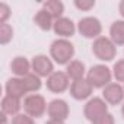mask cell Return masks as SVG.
<instances>
[{
    "instance_id": "1",
    "label": "cell",
    "mask_w": 124,
    "mask_h": 124,
    "mask_svg": "<svg viewBox=\"0 0 124 124\" xmlns=\"http://www.w3.org/2000/svg\"><path fill=\"white\" fill-rule=\"evenodd\" d=\"M50 55L57 64L67 66L75 55V47L69 39L58 38V39L53 41V44L50 47Z\"/></svg>"
},
{
    "instance_id": "2",
    "label": "cell",
    "mask_w": 124,
    "mask_h": 124,
    "mask_svg": "<svg viewBox=\"0 0 124 124\" xmlns=\"http://www.w3.org/2000/svg\"><path fill=\"white\" fill-rule=\"evenodd\" d=\"M86 79L95 89H104L105 86H108L111 83L112 72L105 64H95L88 70Z\"/></svg>"
},
{
    "instance_id": "3",
    "label": "cell",
    "mask_w": 124,
    "mask_h": 124,
    "mask_svg": "<svg viewBox=\"0 0 124 124\" xmlns=\"http://www.w3.org/2000/svg\"><path fill=\"white\" fill-rule=\"evenodd\" d=\"M92 51H93L95 57L101 61H111L115 58V54H117L115 44L107 37L96 38L92 44Z\"/></svg>"
},
{
    "instance_id": "4",
    "label": "cell",
    "mask_w": 124,
    "mask_h": 124,
    "mask_svg": "<svg viewBox=\"0 0 124 124\" xmlns=\"http://www.w3.org/2000/svg\"><path fill=\"white\" fill-rule=\"evenodd\" d=\"M47 107H48V104L45 102L44 96L42 95H38V93H29L23 99L25 114H28L32 118L42 117L45 114V111H47Z\"/></svg>"
},
{
    "instance_id": "5",
    "label": "cell",
    "mask_w": 124,
    "mask_h": 124,
    "mask_svg": "<svg viewBox=\"0 0 124 124\" xmlns=\"http://www.w3.org/2000/svg\"><path fill=\"white\" fill-rule=\"evenodd\" d=\"M78 31L85 38H99L102 32V23L95 16H85L78 22Z\"/></svg>"
},
{
    "instance_id": "6",
    "label": "cell",
    "mask_w": 124,
    "mask_h": 124,
    "mask_svg": "<svg viewBox=\"0 0 124 124\" xmlns=\"http://www.w3.org/2000/svg\"><path fill=\"white\" fill-rule=\"evenodd\" d=\"M107 112H108V104L104 101V98H99V96L91 98L85 104V108H83V114L91 123Z\"/></svg>"
},
{
    "instance_id": "7",
    "label": "cell",
    "mask_w": 124,
    "mask_h": 124,
    "mask_svg": "<svg viewBox=\"0 0 124 124\" xmlns=\"http://www.w3.org/2000/svg\"><path fill=\"white\" fill-rule=\"evenodd\" d=\"M31 64H32V72L39 78H50L54 73V64L51 58L44 54L35 55L31 61Z\"/></svg>"
},
{
    "instance_id": "8",
    "label": "cell",
    "mask_w": 124,
    "mask_h": 124,
    "mask_svg": "<svg viewBox=\"0 0 124 124\" xmlns=\"http://www.w3.org/2000/svg\"><path fill=\"white\" fill-rule=\"evenodd\" d=\"M47 89L53 93H61L64 92L69 85H70V79L66 75V72H54L50 78H47Z\"/></svg>"
},
{
    "instance_id": "9",
    "label": "cell",
    "mask_w": 124,
    "mask_h": 124,
    "mask_svg": "<svg viewBox=\"0 0 124 124\" xmlns=\"http://www.w3.org/2000/svg\"><path fill=\"white\" fill-rule=\"evenodd\" d=\"M102 98L107 104L109 105H118L124 101V88L120 83L111 82L108 86L104 88L102 91Z\"/></svg>"
},
{
    "instance_id": "10",
    "label": "cell",
    "mask_w": 124,
    "mask_h": 124,
    "mask_svg": "<svg viewBox=\"0 0 124 124\" xmlns=\"http://www.w3.org/2000/svg\"><path fill=\"white\" fill-rule=\"evenodd\" d=\"M92 92H93V86L89 83L88 79L76 80V82H72L70 85V95L76 101H83V99L91 98Z\"/></svg>"
},
{
    "instance_id": "11",
    "label": "cell",
    "mask_w": 124,
    "mask_h": 124,
    "mask_svg": "<svg viewBox=\"0 0 124 124\" xmlns=\"http://www.w3.org/2000/svg\"><path fill=\"white\" fill-rule=\"evenodd\" d=\"M47 112L50 115V118L54 120H63L66 121V118L69 117V105L64 99H53L48 102L47 107Z\"/></svg>"
},
{
    "instance_id": "12",
    "label": "cell",
    "mask_w": 124,
    "mask_h": 124,
    "mask_svg": "<svg viewBox=\"0 0 124 124\" xmlns=\"http://www.w3.org/2000/svg\"><path fill=\"white\" fill-rule=\"evenodd\" d=\"M53 29H54L55 35L64 38V39H67L69 37L75 35V32H76V26H75L73 21L70 18H64V16L57 19V21H54Z\"/></svg>"
},
{
    "instance_id": "13",
    "label": "cell",
    "mask_w": 124,
    "mask_h": 124,
    "mask_svg": "<svg viewBox=\"0 0 124 124\" xmlns=\"http://www.w3.org/2000/svg\"><path fill=\"white\" fill-rule=\"evenodd\" d=\"M10 70L12 73L16 76V78H25L26 75L31 73L32 70V64L29 63V60L26 57H22V55H18L12 60L10 63Z\"/></svg>"
},
{
    "instance_id": "14",
    "label": "cell",
    "mask_w": 124,
    "mask_h": 124,
    "mask_svg": "<svg viewBox=\"0 0 124 124\" xmlns=\"http://www.w3.org/2000/svg\"><path fill=\"white\" fill-rule=\"evenodd\" d=\"M5 89H6V95L15 96V98H19V99L23 98V96L28 93L22 78H10V79L6 82Z\"/></svg>"
},
{
    "instance_id": "15",
    "label": "cell",
    "mask_w": 124,
    "mask_h": 124,
    "mask_svg": "<svg viewBox=\"0 0 124 124\" xmlns=\"http://www.w3.org/2000/svg\"><path fill=\"white\" fill-rule=\"evenodd\" d=\"M66 75H67L69 79L73 80V82L82 80V79H85L86 67H85V64L82 63L80 60H72L70 63L67 64V67H66Z\"/></svg>"
},
{
    "instance_id": "16",
    "label": "cell",
    "mask_w": 124,
    "mask_h": 124,
    "mask_svg": "<svg viewBox=\"0 0 124 124\" xmlns=\"http://www.w3.org/2000/svg\"><path fill=\"white\" fill-rule=\"evenodd\" d=\"M22 108V104H21V99L19 98H15V96H10V95H5V98L2 99V112L6 114V115H18L19 111Z\"/></svg>"
},
{
    "instance_id": "17",
    "label": "cell",
    "mask_w": 124,
    "mask_h": 124,
    "mask_svg": "<svg viewBox=\"0 0 124 124\" xmlns=\"http://www.w3.org/2000/svg\"><path fill=\"white\" fill-rule=\"evenodd\" d=\"M34 22H35V25H37L39 29H42V31H50V29L53 28V25H54L53 16H51L45 9H39V10L35 13Z\"/></svg>"
},
{
    "instance_id": "18",
    "label": "cell",
    "mask_w": 124,
    "mask_h": 124,
    "mask_svg": "<svg viewBox=\"0 0 124 124\" xmlns=\"http://www.w3.org/2000/svg\"><path fill=\"white\" fill-rule=\"evenodd\" d=\"M109 39L115 45H124V21H115L109 26Z\"/></svg>"
},
{
    "instance_id": "19",
    "label": "cell",
    "mask_w": 124,
    "mask_h": 124,
    "mask_svg": "<svg viewBox=\"0 0 124 124\" xmlns=\"http://www.w3.org/2000/svg\"><path fill=\"white\" fill-rule=\"evenodd\" d=\"M42 9H45L54 21L63 18V13H64V5L60 2V0H47V2L42 3Z\"/></svg>"
},
{
    "instance_id": "20",
    "label": "cell",
    "mask_w": 124,
    "mask_h": 124,
    "mask_svg": "<svg viewBox=\"0 0 124 124\" xmlns=\"http://www.w3.org/2000/svg\"><path fill=\"white\" fill-rule=\"evenodd\" d=\"M22 79H23V83H25V88H26L28 93H29V92H38V91L41 89V86H42L41 78L37 76L35 73H29V75H26V76L22 78Z\"/></svg>"
},
{
    "instance_id": "21",
    "label": "cell",
    "mask_w": 124,
    "mask_h": 124,
    "mask_svg": "<svg viewBox=\"0 0 124 124\" xmlns=\"http://www.w3.org/2000/svg\"><path fill=\"white\" fill-rule=\"evenodd\" d=\"M12 38H13V28L9 23L0 25V44L6 45L12 41Z\"/></svg>"
},
{
    "instance_id": "22",
    "label": "cell",
    "mask_w": 124,
    "mask_h": 124,
    "mask_svg": "<svg viewBox=\"0 0 124 124\" xmlns=\"http://www.w3.org/2000/svg\"><path fill=\"white\" fill-rule=\"evenodd\" d=\"M112 76L115 78L117 83L124 82V60H118L112 67Z\"/></svg>"
},
{
    "instance_id": "23",
    "label": "cell",
    "mask_w": 124,
    "mask_h": 124,
    "mask_svg": "<svg viewBox=\"0 0 124 124\" xmlns=\"http://www.w3.org/2000/svg\"><path fill=\"white\" fill-rule=\"evenodd\" d=\"M75 6H76L79 10L88 12V10H91V9L95 6V0H76V2H75Z\"/></svg>"
},
{
    "instance_id": "24",
    "label": "cell",
    "mask_w": 124,
    "mask_h": 124,
    "mask_svg": "<svg viewBox=\"0 0 124 124\" xmlns=\"http://www.w3.org/2000/svg\"><path fill=\"white\" fill-rule=\"evenodd\" d=\"M12 124H34V118L28 114H18L12 118Z\"/></svg>"
},
{
    "instance_id": "25",
    "label": "cell",
    "mask_w": 124,
    "mask_h": 124,
    "mask_svg": "<svg viewBox=\"0 0 124 124\" xmlns=\"http://www.w3.org/2000/svg\"><path fill=\"white\" fill-rule=\"evenodd\" d=\"M12 12H10V8L6 5V3H0V23H6L8 19L10 18Z\"/></svg>"
},
{
    "instance_id": "26",
    "label": "cell",
    "mask_w": 124,
    "mask_h": 124,
    "mask_svg": "<svg viewBox=\"0 0 124 124\" xmlns=\"http://www.w3.org/2000/svg\"><path fill=\"white\" fill-rule=\"evenodd\" d=\"M92 124H115V120H114V115L107 112L104 115H101L99 118H96L95 121H92Z\"/></svg>"
},
{
    "instance_id": "27",
    "label": "cell",
    "mask_w": 124,
    "mask_h": 124,
    "mask_svg": "<svg viewBox=\"0 0 124 124\" xmlns=\"http://www.w3.org/2000/svg\"><path fill=\"white\" fill-rule=\"evenodd\" d=\"M47 124H66L63 120H54V118H50L47 121Z\"/></svg>"
},
{
    "instance_id": "28",
    "label": "cell",
    "mask_w": 124,
    "mask_h": 124,
    "mask_svg": "<svg viewBox=\"0 0 124 124\" xmlns=\"http://www.w3.org/2000/svg\"><path fill=\"white\" fill-rule=\"evenodd\" d=\"M118 10H120V15L123 16V21H124V0H123V2H120V5H118Z\"/></svg>"
},
{
    "instance_id": "29",
    "label": "cell",
    "mask_w": 124,
    "mask_h": 124,
    "mask_svg": "<svg viewBox=\"0 0 124 124\" xmlns=\"http://www.w3.org/2000/svg\"><path fill=\"white\" fill-rule=\"evenodd\" d=\"M121 114H123V117H124V102H123V107H121Z\"/></svg>"
},
{
    "instance_id": "30",
    "label": "cell",
    "mask_w": 124,
    "mask_h": 124,
    "mask_svg": "<svg viewBox=\"0 0 124 124\" xmlns=\"http://www.w3.org/2000/svg\"><path fill=\"white\" fill-rule=\"evenodd\" d=\"M123 88H124V86H123Z\"/></svg>"
}]
</instances>
